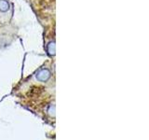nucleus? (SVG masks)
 <instances>
[{
  "label": "nucleus",
  "instance_id": "nucleus-1",
  "mask_svg": "<svg viewBox=\"0 0 149 140\" xmlns=\"http://www.w3.org/2000/svg\"><path fill=\"white\" fill-rule=\"evenodd\" d=\"M50 71L49 69H41L40 71L36 74V78L40 81H47L50 78Z\"/></svg>",
  "mask_w": 149,
  "mask_h": 140
},
{
  "label": "nucleus",
  "instance_id": "nucleus-2",
  "mask_svg": "<svg viewBox=\"0 0 149 140\" xmlns=\"http://www.w3.org/2000/svg\"><path fill=\"white\" fill-rule=\"evenodd\" d=\"M47 51L49 55H55L56 52V46L54 41H50L49 43L47 46Z\"/></svg>",
  "mask_w": 149,
  "mask_h": 140
},
{
  "label": "nucleus",
  "instance_id": "nucleus-3",
  "mask_svg": "<svg viewBox=\"0 0 149 140\" xmlns=\"http://www.w3.org/2000/svg\"><path fill=\"white\" fill-rule=\"evenodd\" d=\"M9 9V4L7 0H0V11L6 12Z\"/></svg>",
  "mask_w": 149,
  "mask_h": 140
}]
</instances>
